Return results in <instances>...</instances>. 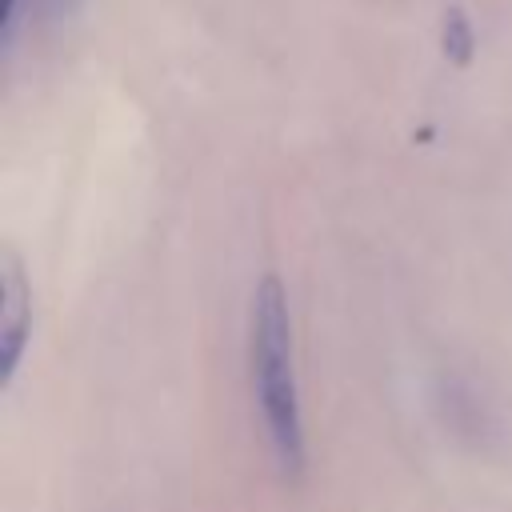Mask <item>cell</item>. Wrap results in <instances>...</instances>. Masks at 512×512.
I'll return each mask as SVG.
<instances>
[{"mask_svg":"<svg viewBox=\"0 0 512 512\" xmlns=\"http://www.w3.org/2000/svg\"><path fill=\"white\" fill-rule=\"evenodd\" d=\"M252 388L280 468L300 472L304 432H300V396L292 372V320H288L284 284L276 276H264L252 296Z\"/></svg>","mask_w":512,"mask_h":512,"instance_id":"obj_1","label":"cell"},{"mask_svg":"<svg viewBox=\"0 0 512 512\" xmlns=\"http://www.w3.org/2000/svg\"><path fill=\"white\" fill-rule=\"evenodd\" d=\"M32 328V292L12 248H0V384L12 380Z\"/></svg>","mask_w":512,"mask_h":512,"instance_id":"obj_2","label":"cell"},{"mask_svg":"<svg viewBox=\"0 0 512 512\" xmlns=\"http://www.w3.org/2000/svg\"><path fill=\"white\" fill-rule=\"evenodd\" d=\"M444 56H452L456 64H464L472 56V28H468V16L460 8L444 12Z\"/></svg>","mask_w":512,"mask_h":512,"instance_id":"obj_3","label":"cell"},{"mask_svg":"<svg viewBox=\"0 0 512 512\" xmlns=\"http://www.w3.org/2000/svg\"><path fill=\"white\" fill-rule=\"evenodd\" d=\"M16 8H20V0H0V40H4V44H8V36H12Z\"/></svg>","mask_w":512,"mask_h":512,"instance_id":"obj_4","label":"cell"},{"mask_svg":"<svg viewBox=\"0 0 512 512\" xmlns=\"http://www.w3.org/2000/svg\"><path fill=\"white\" fill-rule=\"evenodd\" d=\"M28 4H32L36 12H44L48 20H56V16H64V12H68L76 0H28Z\"/></svg>","mask_w":512,"mask_h":512,"instance_id":"obj_5","label":"cell"}]
</instances>
